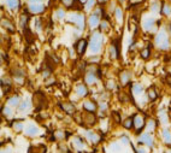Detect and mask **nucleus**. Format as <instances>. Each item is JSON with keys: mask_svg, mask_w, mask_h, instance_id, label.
Segmentation results:
<instances>
[{"mask_svg": "<svg viewBox=\"0 0 171 153\" xmlns=\"http://www.w3.org/2000/svg\"><path fill=\"white\" fill-rule=\"evenodd\" d=\"M29 106H30V101H29L28 99H26L21 103V105H19V110H21V111H26Z\"/></svg>", "mask_w": 171, "mask_h": 153, "instance_id": "nucleus-23", "label": "nucleus"}, {"mask_svg": "<svg viewBox=\"0 0 171 153\" xmlns=\"http://www.w3.org/2000/svg\"><path fill=\"white\" fill-rule=\"evenodd\" d=\"M87 136H89V139L92 141H98V136L95 135L94 133H92V131H87Z\"/></svg>", "mask_w": 171, "mask_h": 153, "instance_id": "nucleus-33", "label": "nucleus"}, {"mask_svg": "<svg viewBox=\"0 0 171 153\" xmlns=\"http://www.w3.org/2000/svg\"><path fill=\"white\" fill-rule=\"evenodd\" d=\"M64 15H65V13H64L63 10H57V11H55V16H57V18H63Z\"/></svg>", "mask_w": 171, "mask_h": 153, "instance_id": "nucleus-35", "label": "nucleus"}, {"mask_svg": "<svg viewBox=\"0 0 171 153\" xmlns=\"http://www.w3.org/2000/svg\"><path fill=\"white\" fill-rule=\"evenodd\" d=\"M118 1H119V2H124V0H118Z\"/></svg>", "mask_w": 171, "mask_h": 153, "instance_id": "nucleus-44", "label": "nucleus"}, {"mask_svg": "<svg viewBox=\"0 0 171 153\" xmlns=\"http://www.w3.org/2000/svg\"><path fill=\"white\" fill-rule=\"evenodd\" d=\"M36 29L41 30V21L40 19H36Z\"/></svg>", "mask_w": 171, "mask_h": 153, "instance_id": "nucleus-39", "label": "nucleus"}, {"mask_svg": "<svg viewBox=\"0 0 171 153\" xmlns=\"http://www.w3.org/2000/svg\"><path fill=\"white\" fill-rule=\"evenodd\" d=\"M141 142L146 144L147 146H153V137L150 135V134H144L141 136Z\"/></svg>", "mask_w": 171, "mask_h": 153, "instance_id": "nucleus-11", "label": "nucleus"}, {"mask_svg": "<svg viewBox=\"0 0 171 153\" xmlns=\"http://www.w3.org/2000/svg\"><path fill=\"white\" fill-rule=\"evenodd\" d=\"M68 21H69L70 23H75L80 30H83V28H84V17H83L82 15H78V13H72V15L69 16Z\"/></svg>", "mask_w": 171, "mask_h": 153, "instance_id": "nucleus-2", "label": "nucleus"}, {"mask_svg": "<svg viewBox=\"0 0 171 153\" xmlns=\"http://www.w3.org/2000/svg\"><path fill=\"white\" fill-rule=\"evenodd\" d=\"M122 140H123V142H128V139H126V137H123Z\"/></svg>", "mask_w": 171, "mask_h": 153, "instance_id": "nucleus-43", "label": "nucleus"}, {"mask_svg": "<svg viewBox=\"0 0 171 153\" xmlns=\"http://www.w3.org/2000/svg\"><path fill=\"white\" fill-rule=\"evenodd\" d=\"M154 26L153 18H146L144 21V29L145 30H151Z\"/></svg>", "mask_w": 171, "mask_h": 153, "instance_id": "nucleus-12", "label": "nucleus"}, {"mask_svg": "<svg viewBox=\"0 0 171 153\" xmlns=\"http://www.w3.org/2000/svg\"><path fill=\"white\" fill-rule=\"evenodd\" d=\"M162 13L165 16H170L171 15V6L168 4H164L162 7Z\"/></svg>", "mask_w": 171, "mask_h": 153, "instance_id": "nucleus-21", "label": "nucleus"}, {"mask_svg": "<svg viewBox=\"0 0 171 153\" xmlns=\"http://www.w3.org/2000/svg\"><path fill=\"white\" fill-rule=\"evenodd\" d=\"M165 39H166V35H165V33H164V31H160V33L158 34V35L155 36V44H157V45H160V44H162V42L164 41V40H165Z\"/></svg>", "mask_w": 171, "mask_h": 153, "instance_id": "nucleus-18", "label": "nucleus"}, {"mask_svg": "<svg viewBox=\"0 0 171 153\" xmlns=\"http://www.w3.org/2000/svg\"><path fill=\"white\" fill-rule=\"evenodd\" d=\"M159 47H160L162 50H166V48L169 47V40H168V37H166V39L163 41V44H160V45H159Z\"/></svg>", "mask_w": 171, "mask_h": 153, "instance_id": "nucleus-32", "label": "nucleus"}, {"mask_svg": "<svg viewBox=\"0 0 171 153\" xmlns=\"http://www.w3.org/2000/svg\"><path fill=\"white\" fill-rule=\"evenodd\" d=\"M28 21H29V15H27V13H22L21 17H19V22H21V27L23 28V29H26V27H27Z\"/></svg>", "mask_w": 171, "mask_h": 153, "instance_id": "nucleus-14", "label": "nucleus"}, {"mask_svg": "<svg viewBox=\"0 0 171 153\" xmlns=\"http://www.w3.org/2000/svg\"><path fill=\"white\" fill-rule=\"evenodd\" d=\"M90 62H93V63L99 62V57H92V58H90Z\"/></svg>", "mask_w": 171, "mask_h": 153, "instance_id": "nucleus-41", "label": "nucleus"}, {"mask_svg": "<svg viewBox=\"0 0 171 153\" xmlns=\"http://www.w3.org/2000/svg\"><path fill=\"white\" fill-rule=\"evenodd\" d=\"M129 80H130V72L123 71L121 74V82H122L123 86H126V83L129 82Z\"/></svg>", "mask_w": 171, "mask_h": 153, "instance_id": "nucleus-13", "label": "nucleus"}, {"mask_svg": "<svg viewBox=\"0 0 171 153\" xmlns=\"http://www.w3.org/2000/svg\"><path fill=\"white\" fill-rule=\"evenodd\" d=\"M112 117H113V121L116 122V123H121V115L116 112V111H113L112 112Z\"/></svg>", "mask_w": 171, "mask_h": 153, "instance_id": "nucleus-30", "label": "nucleus"}, {"mask_svg": "<svg viewBox=\"0 0 171 153\" xmlns=\"http://www.w3.org/2000/svg\"><path fill=\"white\" fill-rule=\"evenodd\" d=\"M44 10H45V6L42 5V2L41 4H29V11L31 12V13H41V12H44Z\"/></svg>", "mask_w": 171, "mask_h": 153, "instance_id": "nucleus-8", "label": "nucleus"}, {"mask_svg": "<svg viewBox=\"0 0 171 153\" xmlns=\"http://www.w3.org/2000/svg\"><path fill=\"white\" fill-rule=\"evenodd\" d=\"M6 4L10 9H17L18 7V0H6Z\"/></svg>", "mask_w": 171, "mask_h": 153, "instance_id": "nucleus-24", "label": "nucleus"}, {"mask_svg": "<svg viewBox=\"0 0 171 153\" xmlns=\"http://www.w3.org/2000/svg\"><path fill=\"white\" fill-rule=\"evenodd\" d=\"M101 44H102V37L100 34L98 33H95L94 35L92 36V39H90V42H89V46H90V50H92V52L93 53H97V52H99L100 48H101Z\"/></svg>", "mask_w": 171, "mask_h": 153, "instance_id": "nucleus-1", "label": "nucleus"}, {"mask_svg": "<svg viewBox=\"0 0 171 153\" xmlns=\"http://www.w3.org/2000/svg\"><path fill=\"white\" fill-rule=\"evenodd\" d=\"M170 74H171V69H170Z\"/></svg>", "mask_w": 171, "mask_h": 153, "instance_id": "nucleus-46", "label": "nucleus"}, {"mask_svg": "<svg viewBox=\"0 0 171 153\" xmlns=\"http://www.w3.org/2000/svg\"><path fill=\"white\" fill-rule=\"evenodd\" d=\"M18 104H19V98L18 97H13V98L9 99V105H11V106H17Z\"/></svg>", "mask_w": 171, "mask_h": 153, "instance_id": "nucleus-26", "label": "nucleus"}, {"mask_svg": "<svg viewBox=\"0 0 171 153\" xmlns=\"http://www.w3.org/2000/svg\"><path fill=\"white\" fill-rule=\"evenodd\" d=\"M13 128H15L16 131H21V130L23 129V124H22V123H16V124L13 126Z\"/></svg>", "mask_w": 171, "mask_h": 153, "instance_id": "nucleus-37", "label": "nucleus"}, {"mask_svg": "<svg viewBox=\"0 0 171 153\" xmlns=\"http://www.w3.org/2000/svg\"><path fill=\"white\" fill-rule=\"evenodd\" d=\"M94 1L95 0H87V2H86V9H92V6L94 5Z\"/></svg>", "mask_w": 171, "mask_h": 153, "instance_id": "nucleus-36", "label": "nucleus"}, {"mask_svg": "<svg viewBox=\"0 0 171 153\" xmlns=\"http://www.w3.org/2000/svg\"><path fill=\"white\" fill-rule=\"evenodd\" d=\"M133 90H134V93H136V94H140V93H142V87H141L140 84H134V86H133Z\"/></svg>", "mask_w": 171, "mask_h": 153, "instance_id": "nucleus-31", "label": "nucleus"}, {"mask_svg": "<svg viewBox=\"0 0 171 153\" xmlns=\"http://www.w3.org/2000/svg\"><path fill=\"white\" fill-rule=\"evenodd\" d=\"M150 54H151V52H150V48H145V50L141 51V57H142L144 59L150 58Z\"/></svg>", "mask_w": 171, "mask_h": 153, "instance_id": "nucleus-28", "label": "nucleus"}, {"mask_svg": "<svg viewBox=\"0 0 171 153\" xmlns=\"http://www.w3.org/2000/svg\"><path fill=\"white\" fill-rule=\"evenodd\" d=\"M147 94H148V98L151 100H155L157 97H158V93H157V90L154 89L153 87H151L150 89L147 90Z\"/></svg>", "mask_w": 171, "mask_h": 153, "instance_id": "nucleus-17", "label": "nucleus"}, {"mask_svg": "<svg viewBox=\"0 0 171 153\" xmlns=\"http://www.w3.org/2000/svg\"><path fill=\"white\" fill-rule=\"evenodd\" d=\"M87 93H88V89H87L84 86H82L81 84V86L77 87V94H78L80 97H84Z\"/></svg>", "mask_w": 171, "mask_h": 153, "instance_id": "nucleus-22", "label": "nucleus"}, {"mask_svg": "<svg viewBox=\"0 0 171 153\" xmlns=\"http://www.w3.org/2000/svg\"><path fill=\"white\" fill-rule=\"evenodd\" d=\"M1 27L5 28L6 30H9V31H11V33H13V31H15V26L10 22L9 19H5V18H4V19L1 21Z\"/></svg>", "mask_w": 171, "mask_h": 153, "instance_id": "nucleus-9", "label": "nucleus"}, {"mask_svg": "<svg viewBox=\"0 0 171 153\" xmlns=\"http://www.w3.org/2000/svg\"><path fill=\"white\" fill-rule=\"evenodd\" d=\"M169 30H170V33H171V24H170V27H169Z\"/></svg>", "mask_w": 171, "mask_h": 153, "instance_id": "nucleus-45", "label": "nucleus"}, {"mask_svg": "<svg viewBox=\"0 0 171 153\" xmlns=\"http://www.w3.org/2000/svg\"><path fill=\"white\" fill-rule=\"evenodd\" d=\"M123 126H124V128H126V129H131L133 126H134V118L133 117L126 118V121H124V123H123Z\"/></svg>", "mask_w": 171, "mask_h": 153, "instance_id": "nucleus-19", "label": "nucleus"}, {"mask_svg": "<svg viewBox=\"0 0 171 153\" xmlns=\"http://www.w3.org/2000/svg\"><path fill=\"white\" fill-rule=\"evenodd\" d=\"M42 0H29V4H41Z\"/></svg>", "mask_w": 171, "mask_h": 153, "instance_id": "nucleus-40", "label": "nucleus"}, {"mask_svg": "<svg viewBox=\"0 0 171 153\" xmlns=\"http://www.w3.org/2000/svg\"><path fill=\"white\" fill-rule=\"evenodd\" d=\"M115 16L117 18L118 21H122L123 19V12H122V9L121 7H116L115 10Z\"/></svg>", "mask_w": 171, "mask_h": 153, "instance_id": "nucleus-25", "label": "nucleus"}, {"mask_svg": "<svg viewBox=\"0 0 171 153\" xmlns=\"http://www.w3.org/2000/svg\"><path fill=\"white\" fill-rule=\"evenodd\" d=\"M87 45H88L87 40H84V39H81V40H78V41H77V44H76V52L80 54V55H82V54L86 52Z\"/></svg>", "mask_w": 171, "mask_h": 153, "instance_id": "nucleus-5", "label": "nucleus"}, {"mask_svg": "<svg viewBox=\"0 0 171 153\" xmlns=\"http://www.w3.org/2000/svg\"><path fill=\"white\" fill-rule=\"evenodd\" d=\"M107 27H108L107 22H106V21H102V23H101V29H102V30H106V28Z\"/></svg>", "mask_w": 171, "mask_h": 153, "instance_id": "nucleus-38", "label": "nucleus"}, {"mask_svg": "<svg viewBox=\"0 0 171 153\" xmlns=\"http://www.w3.org/2000/svg\"><path fill=\"white\" fill-rule=\"evenodd\" d=\"M84 108H86V111L94 112V111L97 110V105H95L93 101H86V103H84Z\"/></svg>", "mask_w": 171, "mask_h": 153, "instance_id": "nucleus-15", "label": "nucleus"}, {"mask_svg": "<svg viewBox=\"0 0 171 153\" xmlns=\"http://www.w3.org/2000/svg\"><path fill=\"white\" fill-rule=\"evenodd\" d=\"M97 75L95 74H92V72H88L87 75H86V82L88 83V84H92V83H94L95 80H97V77H95Z\"/></svg>", "mask_w": 171, "mask_h": 153, "instance_id": "nucleus-16", "label": "nucleus"}, {"mask_svg": "<svg viewBox=\"0 0 171 153\" xmlns=\"http://www.w3.org/2000/svg\"><path fill=\"white\" fill-rule=\"evenodd\" d=\"M119 100H121L122 103H126V101L129 100V98H128V95H126L124 93H121V94H119Z\"/></svg>", "mask_w": 171, "mask_h": 153, "instance_id": "nucleus-34", "label": "nucleus"}, {"mask_svg": "<svg viewBox=\"0 0 171 153\" xmlns=\"http://www.w3.org/2000/svg\"><path fill=\"white\" fill-rule=\"evenodd\" d=\"M82 119H83V122H84L86 124H88V126H93V124H95V122H97V117H95L94 113L90 112V111L84 112V113L82 115Z\"/></svg>", "mask_w": 171, "mask_h": 153, "instance_id": "nucleus-4", "label": "nucleus"}, {"mask_svg": "<svg viewBox=\"0 0 171 153\" xmlns=\"http://www.w3.org/2000/svg\"><path fill=\"white\" fill-rule=\"evenodd\" d=\"M33 101H34L36 108H41L46 104V98L41 92H37V93H35V95H34V98H33Z\"/></svg>", "mask_w": 171, "mask_h": 153, "instance_id": "nucleus-3", "label": "nucleus"}, {"mask_svg": "<svg viewBox=\"0 0 171 153\" xmlns=\"http://www.w3.org/2000/svg\"><path fill=\"white\" fill-rule=\"evenodd\" d=\"M37 133H39V129H37L35 126H29L27 128V134L28 135L33 136V135H36Z\"/></svg>", "mask_w": 171, "mask_h": 153, "instance_id": "nucleus-20", "label": "nucleus"}, {"mask_svg": "<svg viewBox=\"0 0 171 153\" xmlns=\"http://www.w3.org/2000/svg\"><path fill=\"white\" fill-rule=\"evenodd\" d=\"M59 106H60V108L63 110L64 112H66L69 115H74L75 111H76V108H75V106L72 105L71 103H60Z\"/></svg>", "mask_w": 171, "mask_h": 153, "instance_id": "nucleus-6", "label": "nucleus"}, {"mask_svg": "<svg viewBox=\"0 0 171 153\" xmlns=\"http://www.w3.org/2000/svg\"><path fill=\"white\" fill-rule=\"evenodd\" d=\"M99 17H100V10H97L94 13H92L89 17V26L90 27H97L99 24Z\"/></svg>", "mask_w": 171, "mask_h": 153, "instance_id": "nucleus-7", "label": "nucleus"}, {"mask_svg": "<svg viewBox=\"0 0 171 153\" xmlns=\"http://www.w3.org/2000/svg\"><path fill=\"white\" fill-rule=\"evenodd\" d=\"M134 126L137 128V133H140L141 129L144 128V119L140 117V116H135V117H134Z\"/></svg>", "mask_w": 171, "mask_h": 153, "instance_id": "nucleus-10", "label": "nucleus"}, {"mask_svg": "<svg viewBox=\"0 0 171 153\" xmlns=\"http://www.w3.org/2000/svg\"><path fill=\"white\" fill-rule=\"evenodd\" d=\"M163 134H164V140H165L168 144L171 142V134H170V131H169V129H165Z\"/></svg>", "mask_w": 171, "mask_h": 153, "instance_id": "nucleus-27", "label": "nucleus"}, {"mask_svg": "<svg viewBox=\"0 0 171 153\" xmlns=\"http://www.w3.org/2000/svg\"><path fill=\"white\" fill-rule=\"evenodd\" d=\"M158 10V2H153L152 5V11H157Z\"/></svg>", "mask_w": 171, "mask_h": 153, "instance_id": "nucleus-42", "label": "nucleus"}, {"mask_svg": "<svg viewBox=\"0 0 171 153\" xmlns=\"http://www.w3.org/2000/svg\"><path fill=\"white\" fill-rule=\"evenodd\" d=\"M60 1H62V4H63L65 7H72L75 0H60Z\"/></svg>", "mask_w": 171, "mask_h": 153, "instance_id": "nucleus-29", "label": "nucleus"}]
</instances>
